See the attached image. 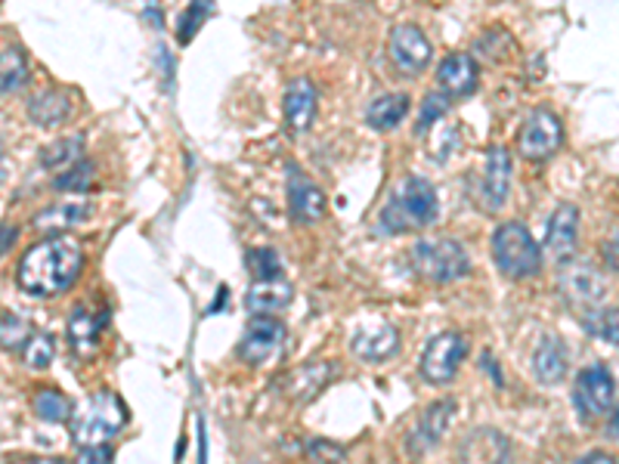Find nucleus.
Returning <instances> with one entry per match:
<instances>
[{"label": "nucleus", "instance_id": "nucleus-1", "mask_svg": "<svg viewBox=\"0 0 619 464\" xmlns=\"http://www.w3.org/2000/svg\"><path fill=\"white\" fill-rule=\"evenodd\" d=\"M84 266V251L68 235H50L22 254L17 283L34 298H56L78 283Z\"/></svg>", "mask_w": 619, "mask_h": 464}, {"label": "nucleus", "instance_id": "nucleus-2", "mask_svg": "<svg viewBox=\"0 0 619 464\" xmlns=\"http://www.w3.org/2000/svg\"><path fill=\"white\" fill-rule=\"evenodd\" d=\"M441 214V201H437V189L424 177L409 174L397 183L388 205L378 214V232L384 235H400V232L424 230L431 227Z\"/></svg>", "mask_w": 619, "mask_h": 464}, {"label": "nucleus", "instance_id": "nucleus-3", "mask_svg": "<svg viewBox=\"0 0 619 464\" xmlns=\"http://www.w3.org/2000/svg\"><path fill=\"white\" fill-rule=\"evenodd\" d=\"M75 424H72V437L78 446H109L118 433L124 431L128 424V409L124 402L118 399V394L112 390H99L94 397L87 399L82 412L72 415Z\"/></svg>", "mask_w": 619, "mask_h": 464}, {"label": "nucleus", "instance_id": "nucleus-4", "mask_svg": "<svg viewBox=\"0 0 619 464\" xmlns=\"http://www.w3.org/2000/svg\"><path fill=\"white\" fill-rule=\"evenodd\" d=\"M492 261L506 279H533L542 269V251L523 223H502L492 232Z\"/></svg>", "mask_w": 619, "mask_h": 464}, {"label": "nucleus", "instance_id": "nucleus-5", "mask_svg": "<svg viewBox=\"0 0 619 464\" xmlns=\"http://www.w3.org/2000/svg\"><path fill=\"white\" fill-rule=\"evenodd\" d=\"M412 269L434 285L456 283L471 273V254L456 239H424L409 254Z\"/></svg>", "mask_w": 619, "mask_h": 464}, {"label": "nucleus", "instance_id": "nucleus-6", "mask_svg": "<svg viewBox=\"0 0 619 464\" xmlns=\"http://www.w3.org/2000/svg\"><path fill=\"white\" fill-rule=\"evenodd\" d=\"M468 360V338L458 332H443L427 341L422 353V375L427 384H453L458 368Z\"/></svg>", "mask_w": 619, "mask_h": 464}, {"label": "nucleus", "instance_id": "nucleus-7", "mask_svg": "<svg viewBox=\"0 0 619 464\" xmlns=\"http://www.w3.org/2000/svg\"><path fill=\"white\" fill-rule=\"evenodd\" d=\"M508 192H511V155L502 146H492L484 158V170L477 177L474 199H477L480 211L499 214L506 208Z\"/></svg>", "mask_w": 619, "mask_h": 464}, {"label": "nucleus", "instance_id": "nucleus-8", "mask_svg": "<svg viewBox=\"0 0 619 464\" xmlns=\"http://www.w3.org/2000/svg\"><path fill=\"white\" fill-rule=\"evenodd\" d=\"M564 143V124L554 115L552 109H533L523 121L521 136H518V150L530 162H545Z\"/></svg>", "mask_w": 619, "mask_h": 464}, {"label": "nucleus", "instance_id": "nucleus-9", "mask_svg": "<svg viewBox=\"0 0 619 464\" xmlns=\"http://www.w3.org/2000/svg\"><path fill=\"white\" fill-rule=\"evenodd\" d=\"M576 409L583 418H604L617 409V382L607 365H588L576 375Z\"/></svg>", "mask_w": 619, "mask_h": 464}, {"label": "nucleus", "instance_id": "nucleus-10", "mask_svg": "<svg viewBox=\"0 0 619 464\" xmlns=\"http://www.w3.org/2000/svg\"><path fill=\"white\" fill-rule=\"evenodd\" d=\"M557 285L561 295L571 303H583V307H601L604 295H607V276L595 264L588 261H567L561 264L557 273Z\"/></svg>", "mask_w": 619, "mask_h": 464}, {"label": "nucleus", "instance_id": "nucleus-11", "mask_svg": "<svg viewBox=\"0 0 619 464\" xmlns=\"http://www.w3.org/2000/svg\"><path fill=\"white\" fill-rule=\"evenodd\" d=\"M285 344V325L276 316H251L242 341H239V360L248 365H267Z\"/></svg>", "mask_w": 619, "mask_h": 464}, {"label": "nucleus", "instance_id": "nucleus-12", "mask_svg": "<svg viewBox=\"0 0 619 464\" xmlns=\"http://www.w3.org/2000/svg\"><path fill=\"white\" fill-rule=\"evenodd\" d=\"M350 350L357 353L359 360L366 363H384V360H393L397 350H400V332L393 329L388 319H369L362 322L350 341Z\"/></svg>", "mask_w": 619, "mask_h": 464}, {"label": "nucleus", "instance_id": "nucleus-13", "mask_svg": "<svg viewBox=\"0 0 619 464\" xmlns=\"http://www.w3.org/2000/svg\"><path fill=\"white\" fill-rule=\"evenodd\" d=\"M431 41L419 25H397L391 32V59L403 75H422L431 63Z\"/></svg>", "mask_w": 619, "mask_h": 464}, {"label": "nucleus", "instance_id": "nucleus-14", "mask_svg": "<svg viewBox=\"0 0 619 464\" xmlns=\"http://www.w3.org/2000/svg\"><path fill=\"white\" fill-rule=\"evenodd\" d=\"M338 365L328 360H313V363H301L282 378V394L292 402H310L326 390L332 378H335Z\"/></svg>", "mask_w": 619, "mask_h": 464}, {"label": "nucleus", "instance_id": "nucleus-15", "mask_svg": "<svg viewBox=\"0 0 619 464\" xmlns=\"http://www.w3.org/2000/svg\"><path fill=\"white\" fill-rule=\"evenodd\" d=\"M458 464H511V440L496 428H477L465 437Z\"/></svg>", "mask_w": 619, "mask_h": 464}, {"label": "nucleus", "instance_id": "nucleus-16", "mask_svg": "<svg viewBox=\"0 0 619 464\" xmlns=\"http://www.w3.org/2000/svg\"><path fill=\"white\" fill-rule=\"evenodd\" d=\"M458 406L456 399H437L434 406H427L419 418V424L412 428V437H409V449L415 455H422L427 449H434L443 440V433L449 431L453 418H456Z\"/></svg>", "mask_w": 619, "mask_h": 464}, {"label": "nucleus", "instance_id": "nucleus-17", "mask_svg": "<svg viewBox=\"0 0 619 464\" xmlns=\"http://www.w3.org/2000/svg\"><path fill=\"white\" fill-rule=\"evenodd\" d=\"M576 239H579V211H576V205L564 201V205H557V211L549 220L545 251L552 254L557 264H567L576 254Z\"/></svg>", "mask_w": 619, "mask_h": 464}, {"label": "nucleus", "instance_id": "nucleus-18", "mask_svg": "<svg viewBox=\"0 0 619 464\" xmlns=\"http://www.w3.org/2000/svg\"><path fill=\"white\" fill-rule=\"evenodd\" d=\"M289 208L297 223H313L326 214V196L316 183L304 177L297 165H289Z\"/></svg>", "mask_w": 619, "mask_h": 464}, {"label": "nucleus", "instance_id": "nucleus-19", "mask_svg": "<svg viewBox=\"0 0 619 464\" xmlns=\"http://www.w3.org/2000/svg\"><path fill=\"white\" fill-rule=\"evenodd\" d=\"M477 78H480V68L471 53H449L437 68V81L443 87V97H468L477 90Z\"/></svg>", "mask_w": 619, "mask_h": 464}, {"label": "nucleus", "instance_id": "nucleus-20", "mask_svg": "<svg viewBox=\"0 0 619 464\" xmlns=\"http://www.w3.org/2000/svg\"><path fill=\"white\" fill-rule=\"evenodd\" d=\"M294 298L292 283L285 276L276 279H261V283H251L248 295H245V307L251 310V316H273L289 310V303Z\"/></svg>", "mask_w": 619, "mask_h": 464}, {"label": "nucleus", "instance_id": "nucleus-21", "mask_svg": "<svg viewBox=\"0 0 619 464\" xmlns=\"http://www.w3.org/2000/svg\"><path fill=\"white\" fill-rule=\"evenodd\" d=\"M285 124L292 128L294 133H307L313 118H316V87L310 78H294L289 87H285Z\"/></svg>", "mask_w": 619, "mask_h": 464}, {"label": "nucleus", "instance_id": "nucleus-22", "mask_svg": "<svg viewBox=\"0 0 619 464\" xmlns=\"http://www.w3.org/2000/svg\"><path fill=\"white\" fill-rule=\"evenodd\" d=\"M75 112V102L66 90H41L29 100V118L37 128H59Z\"/></svg>", "mask_w": 619, "mask_h": 464}, {"label": "nucleus", "instance_id": "nucleus-23", "mask_svg": "<svg viewBox=\"0 0 619 464\" xmlns=\"http://www.w3.org/2000/svg\"><path fill=\"white\" fill-rule=\"evenodd\" d=\"M567 347L557 334H545L533 353V372L542 384H561L567 375Z\"/></svg>", "mask_w": 619, "mask_h": 464}, {"label": "nucleus", "instance_id": "nucleus-24", "mask_svg": "<svg viewBox=\"0 0 619 464\" xmlns=\"http://www.w3.org/2000/svg\"><path fill=\"white\" fill-rule=\"evenodd\" d=\"M90 211L94 208L87 201H59V205L44 208L41 214H34V230L47 232V235H63L72 227H82Z\"/></svg>", "mask_w": 619, "mask_h": 464}, {"label": "nucleus", "instance_id": "nucleus-25", "mask_svg": "<svg viewBox=\"0 0 619 464\" xmlns=\"http://www.w3.org/2000/svg\"><path fill=\"white\" fill-rule=\"evenodd\" d=\"M409 112V97L406 93H384V97H376L366 109V121L372 131H393Z\"/></svg>", "mask_w": 619, "mask_h": 464}, {"label": "nucleus", "instance_id": "nucleus-26", "mask_svg": "<svg viewBox=\"0 0 619 464\" xmlns=\"http://www.w3.org/2000/svg\"><path fill=\"white\" fill-rule=\"evenodd\" d=\"M106 329V316H94L87 310H75L72 319H68V341L72 347L78 350L82 356L94 353L99 344V334Z\"/></svg>", "mask_w": 619, "mask_h": 464}, {"label": "nucleus", "instance_id": "nucleus-27", "mask_svg": "<svg viewBox=\"0 0 619 464\" xmlns=\"http://www.w3.org/2000/svg\"><path fill=\"white\" fill-rule=\"evenodd\" d=\"M29 81V59L19 47H7L0 53V97L17 93L22 84Z\"/></svg>", "mask_w": 619, "mask_h": 464}, {"label": "nucleus", "instance_id": "nucleus-28", "mask_svg": "<svg viewBox=\"0 0 619 464\" xmlns=\"http://www.w3.org/2000/svg\"><path fill=\"white\" fill-rule=\"evenodd\" d=\"M34 415L37 418H44V421H53V424H63V421H68L72 415H75V402L63 394V390H53V387H47V390H37L34 394Z\"/></svg>", "mask_w": 619, "mask_h": 464}, {"label": "nucleus", "instance_id": "nucleus-29", "mask_svg": "<svg viewBox=\"0 0 619 464\" xmlns=\"http://www.w3.org/2000/svg\"><path fill=\"white\" fill-rule=\"evenodd\" d=\"M82 152H84L82 136H66V140L50 143L47 150L41 152V165L63 174V170H68V167H75L82 162Z\"/></svg>", "mask_w": 619, "mask_h": 464}, {"label": "nucleus", "instance_id": "nucleus-30", "mask_svg": "<svg viewBox=\"0 0 619 464\" xmlns=\"http://www.w3.org/2000/svg\"><path fill=\"white\" fill-rule=\"evenodd\" d=\"M32 325L17 313L0 316V347L10 350V353H22L25 344L32 341Z\"/></svg>", "mask_w": 619, "mask_h": 464}, {"label": "nucleus", "instance_id": "nucleus-31", "mask_svg": "<svg viewBox=\"0 0 619 464\" xmlns=\"http://www.w3.org/2000/svg\"><path fill=\"white\" fill-rule=\"evenodd\" d=\"M245 264H248V273L254 276V283L285 276V273H282V261H279V254L273 248H251L248 251V257H245Z\"/></svg>", "mask_w": 619, "mask_h": 464}, {"label": "nucleus", "instance_id": "nucleus-32", "mask_svg": "<svg viewBox=\"0 0 619 464\" xmlns=\"http://www.w3.org/2000/svg\"><path fill=\"white\" fill-rule=\"evenodd\" d=\"M22 356H25V365H29V368H37V372H41V368H47V365L56 360V341L44 332L32 334V341L25 344Z\"/></svg>", "mask_w": 619, "mask_h": 464}, {"label": "nucleus", "instance_id": "nucleus-33", "mask_svg": "<svg viewBox=\"0 0 619 464\" xmlns=\"http://www.w3.org/2000/svg\"><path fill=\"white\" fill-rule=\"evenodd\" d=\"M94 174H97V167L90 165V162H78L75 167L63 170V174L53 180V186L63 189V192H87V189L94 186Z\"/></svg>", "mask_w": 619, "mask_h": 464}, {"label": "nucleus", "instance_id": "nucleus-34", "mask_svg": "<svg viewBox=\"0 0 619 464\" xmlns=\"http://www.w3.org/2000/svg\"><path fill=\"white\" fill-rule=\"evenodd\" d=\"M586 322L588 332H595L607 344H617V307H598Z\"/></svg>", "mask_w": 619, "mask_h": 464}, {"label": "nucleus", "instance_id": "nucleus-35", "mask_svg": "<svg viewBox=\"0 0 619 464\" xmlns=\"http://www.w3.org/2000/svg\"><path fill=\"white\" fill-rule=\"evenodd\" d=\"M449 112V97H443V93H427L422 102V115H419V133H427L431 131V124H437L443 115Z\"/></svg>", "mask_w": 619, "mask_h": 464}, {"label": "nucleus", "instance_id": "nucleus-36", "mask_svg": "<svg viewBox=\"0 0 619 464\" xmlns=\"http://www.w3.org/2000/svg\"><path fill=\"white\" fill-rule=\"evenodd\" d=\"M208 16H211V3H193V7H186V13L180 19V44H189L196 37L198 25Z\"/></svg>", "mask_w": 619, "mask_h": 464}, {"label": "nucleus", "instance_id": "nucleus-37", "mask_svg": "<svg viewBox=\"0 0 619 464\" xmlns=\"http://www.w3.org/2000/svg\"><path fill=\"white\" fill-rule=\"evenodd\" d=\"M307 459L310 464H341L344 449L332 440H313L307 446Z\"/></svg>", "mask_w": 619, "mask_h": 464}, {"label": "nucleus", "instance_id": "nucleus-38", "mask_svg": "<svg viewBox=\"0 0 619 464\" xmlns=\"http://www.w3.org/2000/svg\"><path fill=\"white\" fill-rule=\"evenodd\" d=\"M75 464H112V446L78 449V462Z\"/></svg>", "mask_w": 619, "mask_h": 464}, {"label": "nucleus", "instance_id": "nucleus-39", "mask_svg": "<svg viewBox=\"0 0 619 464\" xmlns=\"http://www.w3.org/2000/svg\"><path fill=\"white\" fill-rule=\"evenodd\" d=\"M17 239H19L17 223H0V257L13 248V242H17Z\"/></svg>", "mask_w": 619, "mask_h": 464}, {"label": "nucleus", "instance_id": "nucleus-40", "mask_svg": "<svg viewBox=\"0 0 619 464\" xmlns=\"http://www.w3.org/2000/svg\"><path fill=\"white\" fill-rule=\"evenodd\" d=\"M604 261H607V269L610 273H617V235L610 239V242H604Z\"/></svg>", "mask_w": 619, "mask_h": 464}, {"label": "nucleus", "instance_id": "nucleus-41", "mask_svg": "<svg viewBox=\"0 0 619 464\" xmlns=\"http://www.w3.org/2000/svg\"><path fill=\"white\" fill-rule=\"evenodd\" d=\"M576 464H617V459L607 455V452H588L586 459H579Z\"/></svg>", "mask_w": 619, "mask_h": 464}, {"label": "nucleus", "instance_id": "nucleus-42", "mask_svg": "<svg viewBox=\"0 0 619 464\" xmlns=\"http://www.w3.org/2000/svg\"><path fill=\"white\" fill-rule=\"evenodd\" d=\"M13 464H66L59 459H25V462H13Z\"/></svg>", "mask_w": 619, "mask_h": 464}, {"label": "nucleus", "instance_id": "nucleus-43", "mask_svg": "<svg viewBox=\"0 0 619 464\" xmlns=\"http://www.w3.org/2000/svg\"><path fill=\"white\" fill-rule=\"evenodd\" d=\"M0 158H3V143H0Z\"/></svg>", "mask_w": 619, "mask_h": 464}]
</instances>
